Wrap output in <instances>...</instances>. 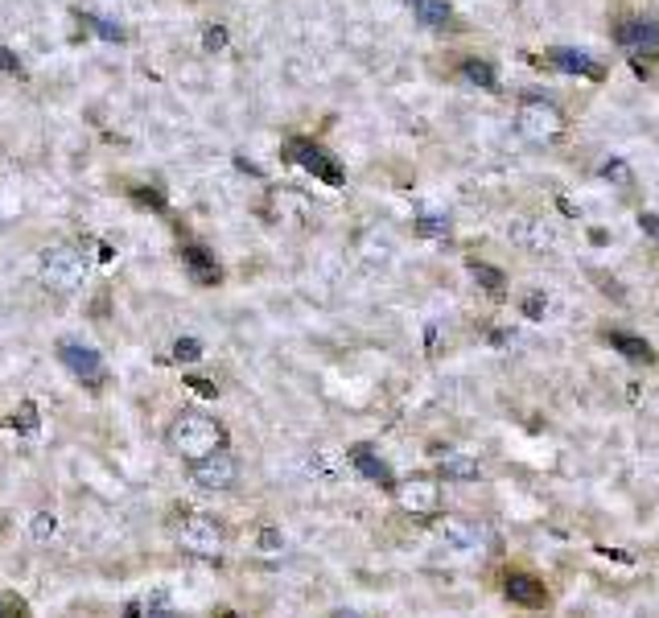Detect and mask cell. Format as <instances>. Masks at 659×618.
Instances as JSON below:
<instances>
[{
  "label": "cell",
  "instance_id": "6",
  "mask_svg": "<svg viewBox=\"0 0 659 618\" xmlns=\"http://www.w3.org/2000/svg\"><path fill=\"white\" fill-rule=\"evenodd\" d=\"M58 359H62V367L75 375V380L87 388V392H99L103 388V380H108V367H103V355L99 351H91V347H83V342H75V338H62L58 342Z\"/></svg>",
  "mask_w": 659,
  "mask_h": 618
},
{
  "label": "cell",
  "instance_id": "14",
  "mask_svg": "<svg viewBox=\"0 0 659 618\" xmlns=\"http://www.w3.org/2000/svg\"><path fill=\"white\" fill-rule=\"evenodd\" d=\"M351 466L363 474V478H371L375 487H384V491H396V478H392V470H388V462L379 458L371 445H351Z\"/></svg>",
  "mask_w": 659,
  "mask_h": 618
},
{
  "label": "cell",
  "instance_id": "15",
  "mask_svg": "<svg viewBox=\"0 0 659 618\" xmlns=\"http://www.w3.org/2000/svg\"><path fill=\"white\" fill-rule=\"evenodd\" d=\"M606 342H610V347H614L618 355H627L631 363H639V367H655V347H651L647 338L627 334V330H610Z\"/></svg>",
  "mask_w": 659,
  "mask_h": 618
},
{
  "label": "cell",
  "instance_id": "17",
  "mask_svg": "<svg viewBox=\"0 0 659 618\" xmlns=\"http://www.w3.org/2000/svg\"><path fill=\"white\" fill-rule=\"evenodd\" d=\"M437 474H441V478H458V483H474L482 470H478V462L466 458V454H445V458L437 462Z\"/></svg>",
  "mask_w": 659,
  "mask_h": 618
},
{
  "label": "cell",
  "instance_id": "11",
  "mask_svg": "<svg viewBox=\"0 0 659 618\" xmlns=\"http://www.w3.org/2000/svg\"><path fill=\"white\" fill-rule=\"evenodd\" d=\"M503 594H507L515 606H528V610H544V606H548L544 581L532 577V573H507V577H503Z\"/></svg>",
  "mask_w": 659,
  "mask_h": 618
},
{
  "label": "cell",
  "instance_id": "1",
  "mask_svg": "<svg viewBox=\"0 0 659 618\" xmlns=\"http://www.w3.org/2000/svg\"><path fill=\"white\" fill-rule=\"evenodd\" d=\"M91 260L75 244H50L38 252V285L54 297H71L87 285Z\"/></svg>",
  "mask_w": 659,
  "mask_h": 618
},
{
  "label": "cell",
  "instance_id": "32",
  "mask_svg": "<svg viewBox=\"0 0 659 618\" xmlns=\"http://www.w3.org/2000/svg\"><path fill=\"white\" fill-rule=\"evenodd\" d=\"M260 548H281V532H276V528H264V532H260Z\"/></svg>",
  "mask_w": 659,
  "mask_h": 618
},
{
  "label": "cell",
  "instance_id": "10",
  "mask_svg": "<svg viewBox=\"0 0 659 618\" xmlns=\"http://www.w3.org/2000/svg\"><path fill=\"white\" fill-rule=\"evenodd\" d=\"M557 71H565V75H581V79H594V83H602L606 79V66H598L589 54H581V50H569V46H548V54H544Z\"/></svg>",
  "mask_w": 659,
  "mask_h": 618
},
{
  "label": "cell",
  "instance_id": "34",
  "mask_svg": "<svg viewBox=\"0 0 659 618\" xmlns=\"http://www.w3.org/2000/svg\"><path fill=\"white\" fill-rule=\"evenodd\" d=\"M330 618H359V614H355V610H334Z\"/></svg>",
  "mask_w": 659,
  "mask_h": 618
},
{
  "label": "cell",
  "instance_id": "24",
  "mask_svg": "<svg viewBox=\"0 0 659 618\" xmlns=\"http://www.w3.org/2000/svg\"><path fill=\"white\" fill-rule=\"evenodd\" d=\"M173 359H178V363H198L202 359V342L198 338H178V342H173Z\"/></svg>",
  "mask_w": 659,
  "mask_h": 618
},
{
  "label": "cell",
  "instance_id": "22",
  "mask_svg": "<svg viewBox=\"0 0 659 618\" xmlns=\"http://www.w3.org/2000/svg\"><path fill=\"white\" fill-rule=\"evenodd\" d=\"M54 532H58V520H54L50 511H38V515L29 520V536H33V540H50Z\"/></svg>",
  "mask_w": 659,
  "mask_h": 618
},
{
  "label": "cell",
  "instance_id": "4",
  "mask_svg": "<svg viewBox=\"0 0 659 618\" xmlns=\"http://www.w3.org/2000/svg\"><path fill=\"white\" fill-rule=\"evenodd\" d=\"M173 536H178V544L194 557H219L223 553V528L202 511H182L178 520H173Z\"/></svg>",
  "mask_w": 659,
  "mask_h": 618
},
{
  "label": "cell",
  "instance_id": "9",
  "mask_svg": "<svg viewBox=\"0 0 659 618\" xmlns=\"http://www.w3.org/2000/svg\"><path fill=\"white\" fill-rule=\"evenodd\" d=\"M396 499H400V507L408 515H433L441 491H437L433 478H404V483L396 487Z\"/></svg>",
  "mask_w": 659,
  "mask_h": 618
},
{
  "label": "cell",
  "instance_id": "27",
  "mask_svg": "<svg viewBox=\"0 0 659 618\" xmlns=\"http://www.w3.org/2000/svg\"><path fill=\"white\" fill-rule=\"evenodd\" d=\"M602 174H606V178H610V182H618V186H627V182H631V169H627V165H622V161H618V157H614V161H606V165H602Z\"/></svg>",
  "mask_w": 659,
  "mask_h": 618
},
{
  "label": "cell",
  "instance_id": "19",
  "mask_svg": "<svg viewBox=\"0 0 659 618\" xmlns=\"http://www.w3.org/2000/svg\"><path fill=\"white\" fill-rule=\"evenodd\" d=\"M75 21H79L83 29H91L95 38H103V42H124V38H128V33H124L116 21H108V17H91V13H83V9H79V13H75Z\"/></svg>",
  "mask_w": 659,
  "mask_h": 618
},
{
  "label": "cell",
  "instance_id": "26",
  "mask_svg": "<svg viewBox=\"0 0 659 618\" xmlns=\"http://www.w3.org/2000/svg\"><path fill=\"white\" fill-rule=\"evenodd\" d=\"M0 618H25V602L17 594H0Z\"/></svg>",
  "mask_w": 659,
  "mask_h": 618
},
{
  "label": "cell",
  "instance_id": "30",
  "mask_svg": "<svg viewBox=\"0 0 659 618\" xmlns=\"http://www.w3.org/2000/svg\"><path fill=\"white\" fill-rule=\"evenodd\" d=\"M186 384H190L198 396H206V400H215V396H219V392H215V384H211V380H198V375H190Z\"/></svg>",
  "mask_w": 659,
  "mask_h": 618
},
{
  "label": "cell",
  "instance_id": "28",
  "mask_svg": "<svg viewBox=\"0 0 659 618\" xmlns=\"http://www.w3.org/2000/svg\"><path fill=\"white\" fill-rule=\"evenodd\" d=\"M0 71H5V75H21V71H25L21 58H17L9 46H0Z\"/></svg>",
  "mask_w": 659,
  "mask_h": 618
},
{
  "label": "cell",
  "instance_id": "16",
  "mask_svg": "<svg viewBox=\"0 0 659 618\" xmlns=\"http://www.w3.org/2000/svg\"><path fill=\"white\" fill-rule=\"evenodd\" d=\"M404 5L412 9V17L421 21L425 29H445L449 21H454V9H449V0H404Z\"/></svg>",
  "mask_w": 659,
  "mask_h": 618
},
{
  "label": "cell",
  "instance_id": "20",
  "mask_svg": "<svg viewBox=\"0 0 659 618\" xmlns=\"http://www.w3.org/2000/svg\"><path fill=\"white\" fill-rule=\"evenodd\" d=\"M462 79L466 83H474V87H482V91H495V66L491 62H482V58H466L462 62Z\"/></svg>",
  "mask_w": 659,
  "mask_h": 618
},
{
  "label": "cell",
  "instance_id": "13",
  "mask_svg": "<svg viewBox=\"0 0 659 618\" xmlns=\"http://www.w3.org/2000/svg\"><path fill=\"white\" fill-rule=\"evenodd\" d=\"M178 260L186 264V272H190L198 285H219V281H223V268L215 264V256L206 252L202 244H182V248H178Z\"/></svg>",
  "mask_w": 659,
  "mask_h": 618
},
{
  "label": "cell",
  "instance_id": "5",
  "mask_svg": "<svg viewBox=\"0 0 659 618\" xmlns=\"http://www.w3.org/2000/svg\"><path fill=\"white\" fill-rule=\"evenodd\" d=\"M281 157L289 161V165H301L305 174H314V178H322L326 186H342L346 182V174H342V165L318 145V141H305V136H289V141L281 145Z\"/></svg>",
  "mask_w": 659,
  "mask_h": 618
},
{
  "label": "cell",
  "instance_id": "8",
  "mask_svg": "<svg viewBox=\"0 0 659 618\" xmlns=\"http://www.w3.org/2000/svg\"><path fill=\"white\" fill-rule=\"evenodd\" d=\"M190 478L202 491H231L239 483V458L219 450V454L202 458V462H190Z\"/></svg>",
  "mask_w": 659,
  "mask_h": 618
},
{
  "label": "cell",
  "instance_id": "23",
  "mask_svg": "<svg viewBox=\"0 0 659 618\" xmlns=\"http://www.w3.org/2000/svg\"><path fill=\"white\" fill-rule=\"evenodd\" d=\"M128 198H132L136 206H145V211H165V198H161L157 190H149V186H132Z\"/></svg>",
  "mask_w": 659,
  "mask_h": 618
},
{
  "label": "cell",
  "instance_id": "33",
  "mask_svg": "<svg viewBox=\"0 0 659 618\" xmlns=\"http://www.w3.org/2000/svg\"><path fill=\"white\" fill-rule=\"evenodd\" d=\"M639 223L647 227V235H655V239H659V215H643Z\"/></svg>",
  "mask_w": 659,
  "mask_h": 618
},
{
  "label": "cell",
  "instance_id": "21",
  "mask_svg": "<svg viewBox=\"0 0 659 618\" xmlns=\"http://www.w3.org/2000/svg\"><path fill=\"white\" fill-rule=\"evenodd\" d=\"M9 429H17V433H33V429H38V408H33V400H21L17 404V412L9 417Z\"/></svg>",
  "mask_w": 659,
  "mask_h": 618
},
{
  "label": "cell",
  "instance_id": "7",
  "mask_svg": "<svg viewBox=\"0 0 659 618\" xmlns=\"http://www.w3.org/2000/svg\"><path fill=\"white\" fill-rule=\"evenodd\" d=\"M614 42L631 54V62L639 66V75H647V62L659 54V21H618L614 25Z\"/></svg>",
  "mask_w": 659,
  "mask_h": 618
},
{
  "label": "cell",
  "instance_id": "35",
  "mask_svg": "<svg viewBox=\"0 0 659 618\" xmlns=\"http://www.w3.org/2000/svg\"><path fill=\"white\" fill-rule=\"evenodd\" d=\"M219 618H235V614H231V610H219Z\"/></svg>",
  "mask_w": 659,
  "mask_h": 618
},
{
  "label": "cell",
  "instance_id": "3",
  "mask_svg": "<svg viewBox=\"0 0 659 618\" xmlns=\"http://www.w3.org/2000/svg\"><path fill=\"white\" fill-rule=\"evenodd\" d=\"M515 132L524 136L528 145H557L565 136V112L540 95H528L515 108Z\"/></svg>",
  "mask_w": 659,
  "mask_h": 618
},
{
  "label": "cell",
  "instance_id": "31",
  "mask_svg": "<svg viewBox=\"0 0 659 618\" xmlns=\"http://www.w3.org/2000/svg\"><path fill=\"white\" fill-rule=\"evenodd\" d=\"M524 314H528V318H540V314H544V293H532V297L524 301Z\"/></svg>",
  "mask_w": 659,
  "mask_h": 618
},
{
  "label": "cell",
  "instance_id": "18",
  "mask_svg": "<svg viewBox=\"0 0 659 618\" xmlns=\"http://www.w3.org/2000/svg\"><path fill=\"white\" fill-rule=\"evenodd\" d=\"M470 277L482 285V293H491V297H503V289H507V277L499 268H491V264H482V260H470Z\"/></svg>",
  "mask_w": 659,
  "mask_h": 618
},
{
  "label": "cell",
  "instance_id": "2",
  "mask_svg": "<svg viewBox=\"0 0 659 618\" xmlns=\"http://www.w3.org/2000/svg\"><path fill=\"white\" fill-rule=\"evenodd\" d=\"M169 445L186 462H202V458L227 450V429L215 417H206V412H182L169 425Z\"/></svg>",
  "mask_w": 659,
  "mask_h": 618
},
{
  "label": "cell",
  "instance_id": "29",
  "mask_svg": "<svg viewBox=\"0 0 659 618\" xmlns=\"http://www.w3.org/2000/svg\"><path fill=\"white\" fill-rule=\"evenodd\" d=\"M416 231L433 239V235H445V231H449V223H445V219H421V223H416Z\"/></svg>",
  "mask_w": 659,
  "mask_h": 618
},
{
  "label": "cell",
  "instance_id": "12",
  "mask_svg": "<svg viewBox=\"0 0 659 618\" xmlns=\"http://www.w3.org/2000/svg\"><path fill=\"white\" fill-rule=\"evenodd\" d=\"M433 532H437V540H441L445 548H454V553H474L478 540H482V528L458 520V515H445V520H437Z\"/></svg>",
  "mask_w": 659,
  "mask_h": 618
},
{
  "label": "cell",
  "instance_id": "25",
  "mask_svg": "<svg viewBox=\"0 0 659 618\" xmlns=\"http://www.w3.org/2000/svg\"><path fill=\"white\" fill-rule=\"evenodd\" d=\"M231 42V33H227V25H206V33H202V50H223Z\"/></svg>",
  "mask_w": 659,
  "mask_h": 618
}]
</instances>
